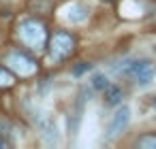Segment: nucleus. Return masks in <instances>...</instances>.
I'll return each mask as SVG.
<instances>
[{
	"instance_id": "nucleus-1",
	"label": "nucleus",
	"mask_w": 156,
	"mask_h": 149,
	"mask_svg": "<svg viewBox=\"0 0 156 149\" xmlns=\"http://www.w3.org/2000/svg\"><path fill=\"white\" fill-rule=\"evenodd\" d=\"M122 66H115V70L128 79H133L139 85H147L154 79V68L147 60H124L120 62Z\"/></svg>"
},
{
	"instance_id": "nucleus-2",
	"label": "nucleus",
	"mask_w": 156,
	"mask_h": 149,
	"mask_svg": "<svg viewBox=\"0 0 156 149\" xmlns=\"http://www.w3.org/2000/svg\"><path fill=\"white\" fill-rule=\"evenodd\" d=\"M17 36L20 41L30 47V49H41L45 45V28L37 19H26L17 26Z\"/></svg>"
},
{
	"instance_id": "nucleus-3",
	"label": "nucleus",
	"mask_w": 156,
	"mask_h": 149,
	"mask_svg": "<svg viewBox=\"0 0 156 149\" xmlns=\"http://www.w3.org/2000/svg\"><path fill=\"white\" fill-rule=\"evenodd\" d=\"M71 51H73V36L69 32H56L49 41V58L54 62H60L66 56H71Z\"/></svg>"
},
{
	"instance_id": "nucleus-4",
	"label": "nucleus",
	"mask_w": 156,
	"mask_h": 149,
	"mask_svg": "<svg viewBox=\"0 0 156 149\" xmlns=\"http://www.w3.org/2000/svg\"><path fill=\"white\" fill-rule=\"evenodd\" d=\"M5 62H7V66H9L13 73H17L20 77H28V75H32V73L37 70L34 60H32L30 56H26L24 51H11Z\"/></svg>"
},
{
	"instance_id": "nucleus-5",
	"label": "nucleus",
	"mask_w": 156,
	"mask_h": 149,
	"mask_svg": "<svg viewBox=\"0 0 156 149\" xmlns=\"http://www.w3.org/2000/svg\"><path fill=\"white\" fill-rule=\"evenodd\" d=\"M128 124H130V109L126 104H122L113 113V117H111V121L107 126V138H115L120 132H124L128 128Z\"/></svg>"
},
{
	"instance_id": "nucleus-6",
	"label": "nucleus",
	"mask_w": 156,
	"mask_h": 149,
	"mask_svg": "<svg viewBox=\"0 0 156 149\" xmlns=\"http://www.w3.org/2000/svg\"><path fill=\"white\" fill-rule=\"evenodd\" d=\"M64 19L69 24H81L88 19V7L81 5V2H71L66 9H64Z\"/></svg>"
},
{
	"instance_id": "nucleus-7",
	"label": "nucleus",
	"mask_w": 156,
	"mask_h": 149,
	"mask_svg": "<svg viewBox=\"0 0 156 149\" xmlns=\"http://www.w3.org/2000/svg\"><path fill=\"white\" fill-rule=\"evenodd\" d=\"M90 85H92V90H96V92H105V90L109 87V81H107V77H105L103 73H96V75L90 79Z\"/></svg>"
},
{
	"instance_id": "nucleus-8",
	"label": "nucleus",
	"mask_w": 156,
	"mask_h": 149,
	"mask_svg": "<svg viewBox=\"0 0 156 149\" xmlns=\"http://www.w3.org/2000/svg\"><path fill=\"white\" fill-rule=\"evenodd\" d=\"M137 147H145V149H156V134H143L135 141Z\"/></svg>"
},
{
	"instance_id": "nucleus-9",
	"label": "nucleus",
	"mask_w": 156,
	"mask_h": 149,
	"mask_svg": "<svg viewBox=\"0 0 156 149\" xmlns=\"http://www.w3.org/2000/svg\"><path fill=\"white\" fill-rule=\"evenodd\" d=\"M120 98H122V92H120L118 87L109 85V87L105 90V100H107V104H118Z\"/></svg>"
},
{
	"instance_id": "nucleus-10",
	"label": "nucleus",
	"mask_w": 156,
	"mask_h": 149,
	"mask_svg": "<svg viewBox=\"0 0 156 149\" xmlns=\"http://www.w3.org/2000/svg\"><path fill=\"white\" fill-rule=\"evenodd\" d=\"M11 83H13V75H11L7 68L0 66V87H9Z\"/></svg>"
},
{
	"instance_id": "nucleus-11",
	"label": "nucleus",
	"mask_w": 156,
	"mask_h": 149,
	"mask_svg": "<svg viewBox=\"0 0 156 149\" xmlns=\"http://www.w3.org/2000/svg\"><path fill=\"white\" fill-rule=\"evenodd\" d=\"M83 70H90V64H86V62H81L77 68H75V75H81Z\"/></svg>"
},
{
	"instance_id": "nucleus-12",
	"label": "nucleus",
	"mask_w": 156,
	"mask_h": 149,
	"mask_svg": "<svg viewBox=\"0 0 156 149\" xmlns=\"http://www.w3.org/2000/svg\"><path fill=\"white\" fill-rule=\"evenodd\" d=\"M2 145H5V143H2V141H0V147H2Z\"/></svg>"
},
{
	"instance_id": "nucleus-13",
	"label": "nucleus",
	"mask_w": 156,
	"mask_h": 149,
	"mask_svg": "<svg viewBox=\"0 0 156 149\" xmlns=\"http://www.w3.org/2000/svg\"><path fill=\"white\" fill-rule=\"evenodd\" d=\"M154 104H156V100H154Z\"/></svg>"
}]
</instances>
